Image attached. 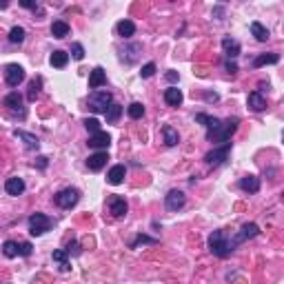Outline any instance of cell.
Wrapping results in <instances>:
<instances>
[{"label":"cell","instance_id":"f35d334b","mask_svg":"<svg viewBox=\"0 0 284 284\" xmlns=\"http://www.w3.org/2000/svg\"><path fill=\"white\" fill-rule=\"evenodd\" d=\"M20 5L25 7V9H33V11H38V14H40V16H42V9H40V5H38V2H33V0H22Z\"/></svg>","mask_w":284,"mask_h":284},{"label":"cell","instance_id":"5b68a950","mask_svg":"<svg viewBox=\"0 0 284 284\" xmlns=\"http://www.w3.org/2000/svg\"><path fill=\"white\" fill-rule=\"evenodd\" d=\"M53 200H56V205H58L60 209H74L80 200V191L74 189V187H67V189L58 191Z\"/></svg>","mask_w":284,"mask_h":284},{"label":"cell","instance_id":"83f0119b","mask_svg":"<svg viewBox=\"0 0 284 284\" xmlns=\"http://www.w3.org/2000/svg\"><path fill=\"white\" fill-rule=\"evenodd\" d=\"M53 262H58L60 271H69L71 268V264H69V258H67V251H63V249H58V251H53Z\"/></svg>","mask_w":284,"mask_h":284},{"label":"cell","instance_id":"ac0fdd59","mask_svg":"<svg viewBox=\"0 0 284 284\" xmlns=\"http://www.w3.org/2000/svg\"><path fill=\"white\" fill-rule=\"evenodd\" d=\"M5 191L9 195H22L25 193V180L22 178H9L5 182Z\"/></svg>","mask_w":284,"mask_h":284},{"label":"cell","instance_id":"d590c367","mask_svg":"<svg viewBox=\"0 0 284 284\" xmlns=\"http://www.w3.org/2000/svg\"><path fill=\"white\" fill-rule=\"evenodd\" d=\"M71 58L74 60H82L84 58V47L80 45V42H74V45H71Z\"/></svg>","mask_w":284,"mask_h":284},{"label":"cell","instance_id":"60d3db41","mask_svg":"<svg viewBox=\"0 0 284 284\" xmlns=\"http://www.w3.org/2000/svg\"><path fill=\"white\" fill-rule=\"evenodd\" d=\"M80 255V244L78 242H69V247H67V255Z\"/></svg>","mask_w":284,"mask_h":284},{"label":"cell","instance_id":"2e32d148","mask_svg":"<svg viewBox=\"0 0 284 284\" xmlns=\"http://www.w3.org/2000/svg\"><path fill=\"white\" fill-rule=\"evenodd\" d=\"M14 136H16L18 140L25 142V147L29 149V151H33V149L40 147V140H38L33 133H27V131H22V129H16V131H14Z\"/></svg>","mask_w":284,"mask_h":284},{"label":"cell","instance_id":"8992f818","mask_svg":"<svg viewBox=\"0 0 284 284\" xmlns=\"http://www.w3.org/2000/svg\"><path fill=\"white\" fill-rule=\"evenodd\" d=\"M51 218L45 216V213H33L32 218H29V233L32 236H45V233L51 229Z\"/></svg>","mask_w":284,"mask_h":284},{"label":"cell","instance_id":"d6a6232c","mask_svg":"<svg viewBox=\"0 0 284 284\" xmlns=\"http://www.w3.org/2000/svg\"><path fill=\"white\" fill-rule=\"evenodd\" d=\"M126 113H129V118L138 120V118L144 116V107H142V102H131V105L126 107Z\"/></svg>","mask_w":284,"mask_h":284},{"label":"cell","instance_id":"f1b7e54d","mask_svg":"<svg viewBox=\"0 0 284 284\" xmlns=\"http://www.w3.org/2000/svg\"><path fill=\"white\" fill-rule=\"evenodd\" d=\"M40 87H42V78L38 76V78H33L32 82H29V94H27V98H29V102H36L38 95H40Z\"/></svg>","mask_w":284,"mask_h":284},{"label":"cell","instance_id":"4dcf8cb0","mask_svg":"<svg viewBox=\"0 0 284 284\" xmlns=\"http://www.w3.org/2000/svg\"><path fill=\"white\" fill-rule=\"evenodd\" d=\"M120 113H122V107L116 105V102H111V107L107 109V122H109V125H116Z\"/></svg>","mask_w":284,"mask_h":284},{"label":"cell","instance_id":"1f68e13d","mask_svg":"<svg viewBox=\"0 0 284 284\" xmlns=\"http://www.w3.org/2000/svg\"><path fill=\"white\" fill-rule=\"evenodd\" d=\"M2 253H5L7 258H16L18 253H20V244L14 242V240H7V242L2 244Z\"/></svg>","mask_w":284,"mask_h":284},{"label":"cell","instance_id":"8d00e7d4","mask_svg":"<svg viewBox=\"0 0 284 284\" xmlns=\"http://www.w3.org/2000/svg\"><path fill=\"white\" fill-rule=\"evenodd\" d=\"M153 74H156V64H153V63H147L144 67H142V71H140L142 78H151Z\"/></svg>","mask_w":284,"mask_h":284},{"label":"cell","instance_id":"277c9868","mask_svg":"<svg viewBox=\"0 0 284 284\" xmlns=\"http://www.w3.org/2000/svg\"><path fill=\"white\" fill-rule=\"evenodd\" d=\"M111 107V94L109 91H91L89 95V109L95 113H107V109Z\"/></svg>","mask_w":284,"mask_h":284},{"label":"cell","instance_id":"e575fe53","mask_svg":"<svg viewBox=\"0 0 284 284\" xmlns=\"http://www.w3.org/2000/svg\"><path fill=\"white\" fill-rule=\"evenodd\" d=\"M84 126H87L91 133L102 131V129H100V120H98V118H87V120H84Z\"/></svg>","mask_w":284,"mask_h":284},{"label":"cell","instance_id":"30bf717a","mask_svg":"<svg viewBox=\"0 0 284 284\" xmlns=\"http://www.w3.org/2000/svg\"><path fill=\"white\" fill-rule=\"evenodd\" d=\"M109 211L113 218H122L126 216V211H129V205H126L125 198H120V195H111L109 198Z\"/></svg>","mask_w":284,"mask_h":284},{"label":"cell","instance_id":"d6986e66","mask_svg":"<svg viewBox=\"0 0 284 284\" xmlns=\"http://www.w3.org/2000/svg\"><path fill=\"white\" fill-rule=\"evenodd\" d=\"M125 175H126V167L125 164H116V167L109 169L107 180H109V184H120L122 180H125Z\"/></svg>","mask_w":284,"mask_h":284},{"label":"cell","instance_id":"b9f144b4","mask_svg":"<svg viewBox=\"0 0 284 284\" xmlns=\"http://www.w3.org/2000/svg\"><path fill=\"white\" fill-rule=\"evenodd\" d=\"M226 71H229V74H236V71H237V64L229 60V63H226Z\"/></svg>","mask_w":284,"mask_h":284},{"label":"cell","instance_id":"836d02e7","mask_svg":"<svg viewBox=\"0 0 284 284\" xmlns=\"http://www.w3.org/2000/svg\"><path fill=\"white\" fill-rule=\"evenodd\" d=\"M25 29H22V27H11V32H9V42H14V45H20L22 40H25Z\"/></svg>","mask_w":284,"mask_h":284},{"label":"cell","instance_id":"7a4b0ae2","mask_svg":"<svg viewBox=\"0 0 284 284\" xmlns=\"http://www.w3.org/2000/svg\"><path fill=\"white\" fill-rule=\"evenodd\" d=\"M209 249L213 255H218V258H226V255L233 251V244H231V240L224 236V231H213L209 236Z\"/></svg>","mask_w":284,"mask_h":284},{"label":"cell","instance_id":"44dd1931","mask_svg":"<svg viewBox=\"0 0 284 284\" xmlns=\"http://www.w3.org/2000/svg\"><path fill=\"white\" fill-rule=\"evenodd\" d=\"M49 63H51V67H56V69L67 67V63H69V53H67V51H63V49H56V51L51 53Z\"/></svg>","mask_w":284,"mask_h":284},{"label":"cell","instance_id":"484cf974","mask_svg":"<svg viewBox=\"0 0 284 284\" xmlns=\"http://www.w3.org/2000/svg\"><path fill=\"white\" fill-rule=\"evenodd\" d=\"M162 136H164V142H167L169 147H175V144L180 142L178 131H175L174 126H169V125H164V126H162Z\"/></svg>","mask_w":284,"mask_h":284},{"label":"cell","instance_id":"7c38bea8","mask_svg":"<svg viewBox=\"0 0 284 284\" xmlns=\"http://www.w3.org/2000/svg\"><path fill=\"white\" fill-rule=\"evenodd\" d=\"M91 149H107L111 144V136L107 131H98V133H91L89 136V142H87Z\"/></svg>","mask_w":284,"mask_h":284},{"label":"cell","instance_id":"7402d4cb","mask_svg":"<svg viewBox=\"0 0 284 284\" xmlns=\"http://www.w3.org/2000/svg\"><path fill=\"white\" fill-rule=\"evenodd\" d=\"M240 189L247 191V193H255V191L260 189V180L255 178V175H244V178L240 180Z\"/></svg>","mask_w":284,"mask_h":284},{"label":"cell","instance_id":"8fae6325","mask_svg":"<svg viewBox=\"0 0 284 284\" xmlns=\"http://www.w3.org/2000/svg\"><path fill=\"white\" fill-rule=\"evenodd\" d=\"M258 233H260V226H258V224H253V222H247V224H242V231H240V233H237V236L231 240V244L236 247V244L244 242V240H249V237H255Z\"/></svg>","mask_w":284,"mask_h":284},{"label":"cell","instance_id":"4316f807","mask_svg":"<svg viewBox=\"0 0 284 284\" xmlns=\"http://www.w3.org/2000/svg\"><path fill=\"white\" fill-rule=\"evenodd\" d=\"M116 29H118V36H122V38H131L136 33V25L131 20H120Z\"/></svg>","mask_w":284,"mask_h":284},{"label":"cell","instance_id":"e0dca14e","mask_svg":"<svg viewBox=\"0 0 284 284\" xmlns=\"http://www.w3.org/2000/svg\"><path fill=\"white\" fill-rule=\"evenodd\" d=\"M182 91L178 89V87H169V89H164V102L171 107H180L182 105Z\"/></svg>","mask_w":284,"mask_h":284},{"label":"cell","instance_id":"7bdbcfd3","mask_svg":"<svg viewBox=\"0 0 284 284\" xmlns=\"http://www.w3.org/2000/svg\"><path fill=\"white\" fill-rule=\"evenodd\" d=\"M167 80H169V82H178V74H175V71H169Z\"/></svg>","mask_w":284,"mask_h":284},{"label":"cell","instance_id":"f6af8a7d","mask_svg":"<svg viewBox=\"0 0 284 284\" xmlns=\"http://www.w3.org/2000/svg\"><path fill=\"white\" fill-rule=\"evenodd\" d=\"M205 98H206V100H209V102H211V100L216 102V100H218V94H206V95H205Z\"/></svg>","mask_w":284,"mask_h":284},{"label":"cell","instance_id":"4fadbf2b","mask_svg":"<svg viewBox=\"0 0 284 284\" xmlns=\"http://www.w3.org/2000/svg\"><path fill=\"white\" fill-rule=\"evenodd\" d=\"M102 84H107V74H105V69L102 67H95L89 74V89L98 91Z\"/></svg>","mask_w":284,"mask_h":284},{"label":"cell","instance_id":"f546056e","mask_svg":"<svg viewBox=\"0 0 284 284\" xmlns=\"http://www.w3.org/2000/svg\"><path fill=\"white\" fill-rule=\"evenodd\" d=\"M195 122H202V125L209 129V131H213L218 125H220V120L213 116H206V113H195Z\"/></svg>","mask_w":284,"mask_h":284},{"label":"cell","instance_id":"ee69618b","mask_svg":"<svg viewBox=\"0 0 284 284\" xmlns=\"http://www.w3.org/2000/svg\"><path fill=\"white\" fill-rule=\"evenodd\" d=\"M47 160H49V158L40 156V158H38V167H40V169H45V167H47Z\"/></svg>","mask_w":284,"mask_h":284},{"label":"cell","instance_id":"74e56055","mask_svg":"<svg viewBox=\"0 0 284 284\" xmlns=\"http://www.w3.org/2000/svg\"><path fill=\"white\" fill-rule=\"evenodd\" d=\"M138 244H156V240H153V237H149V236H138L136 242H131V247L136 249Z\"/></svg>","mask_w":284,"mask_h":284},{"label":"cell","instance_id":"3957f363","mask_svg":"<svg viewBox=\"0 0 284 284\" xmlns=\"http://www.w3.org/2000/svg\"><path fill=\"white\" fill-rule=\"evenodd\" d=\"M2 105L7 107V111H9L11 116H18L20 120H25V118H27V109H25V105H22V95L18 94V91L7 94L5 100H2Z\"/></svg>","mask_w":284,"mask_h":284},{"label":"cell","instance_id":"ab89813d","mask_svg":"<svg viewBox=\"0 0 284 284\" xmlns=\"http://www.w3.org/2000/svg\"><path fill=\"white\" fill-rule=\"evenodd\" d=\"M32 242H22L20 244V253H18V255H25V258H27V255H32Z\"/></svg>","mask_w":284,"mask_h":284},{"label":"cell","instance_id":"ba28073f","mask_svg":"<svg viewBox=\"0 0 284 284\" xmlns=\"http://www.w3.org/2000/svg\"><path fill=\"white\" fill-rule=\"evenodd\" d=\"M229 151H231V142H224L220 149H213V151H209L205 156V160H206V164H222L226 158H229Z\"/></svg>","mask_w":284,"mask_h":284},{"label":"cell","instance_id":"d4e9b609","mask_svg":"<svg viewBox=\"0 0 284 284\" xmlns=\"http://www.w3.org/2000/svg\"><path fill=\"white\" fill-rule=\"evenodd\" d=\"M278 63H280L278 53H262V56L253 60V67H264V64H278Z\"/></svg>","mask_w":284,"mask_h":284},{"label":"cell","instance_id":"5bb4252c","mask_svg":"<svg viewBox=\"0 0 284 284\" xmlns=\"http://www.w3.org/2000/svg\"><path fill=\"white\" fill-rule=\"evenodd\" d=\"M107 160H109L107 151H98V153H94V156H89V160H87V167H89L91 171H100V169L107 167Z\"/></svg>","mask_w":284,"mask_h":284},{"label":"cell","instance_id":"6da1fadb","mask_svg":"<svg viewBox=\"0 0 284 284\" xmlns=\"http://www.w3.org/2000/svg\"><path fill=\"white\" fill-rule=\"evenodd\" d=\"M237 125H240V118H226L224 122H220V125L213 129V131H206V140L209 142H226L237 131Z\"/></svg>","mask_w":284,"mask_h":284},{"label":"cell","instance_id":"bcb514c9","mask_svg":"<svg viewBox=\"0 0 284 284\" xmlns=\"http://www.w3.org/2000/svg\"><path fill=\"white\" fill-rule=\"evenodd\" d=\"M7 7H9V2H5V0H2V2H0V9H7Z\"/></svg>","mask_w":284,"mask_h":284},{"label":"cell","instance_id":"603a6c76","mask_svg":"<svg viewBox=\"0 0 284 284\" xmlns=\"http://www.w3.org/2000/svg\"><path fill=\"white\" fill-rule=\"evenodd\" d=\"M51 36L58 38V40H63V38L69 36V25L64 20H53L51 25Z\"/></svg>","mask_w":284,"mask_h":284},{"label":"cell","instance_id":"9c48e42d","mask_svg":"<svg viewBox=\"0 0 284 284\" xmlns=\"http://www.w3.org/2000/svg\"><path fill=\"white\" fill-rule=\"evenodd\" d=\"M184 202H187V195H184L182 191H178V189H171L167 195H164V206H167L169 211L182 209Z\"/></svg>","mask_w":284,"mask_h":284},{"label":"cell","instance_id":"9a60e30c","mask_svg":"<svg viewBox=\"0 0 284 284\" xmlns=\"http://www.w3.org/2000/svg\"><path fill=\"white\" fill-rule=\"evenodd\" d=\"M222 49H224L226 58H237V56H240V42L229 38V36L222 38Z\"/></svg>","mask_w":284,"mask_h":284},{"label":"cell","instance_id":"ffe728a7","mask_svg":"<svg viewBox=\"0 0 284 284\" xmlns=\"http://www.w3.org/2000/svg\"><path fill=\"white\" fill-rule=\"evenodd\" d=\"M247 102H249V107H251L253 111H264L267 109V100H264V95L260 94V91H251L249 98H247Z\"/></svg>","mask_w":284,"mask_h":284},{"label":"cell","instance_id":"52a82bcc","mask_svg":"<svg viewBox=\"0 0 284 284\" xmlns=\"http://www.w3.org/2000/svg\"><path fill=\"white\" fill-rule=\"evenodd\" d=\"M25 80V69L20 64H7L5 67V82L9 87H18Z\"/></svg>","mask_w":284,"mask_h":284},{"label":"cell","instance_id":"cb8c5ba5","mask_svg":"<svg viewBox=\"0 0 284 284\" xmlns=\"http://www.w3.org/2000/svg\"><path fill=\"white\" fill-rule=\"evenodd\" d=\"M251 33L255 36V40H260V42H267V40H268V36H271L267 27H264L262 22H258V20L251 22Z\"/></svg>","mask_w":284,"mask_h":284}]
</instances>
